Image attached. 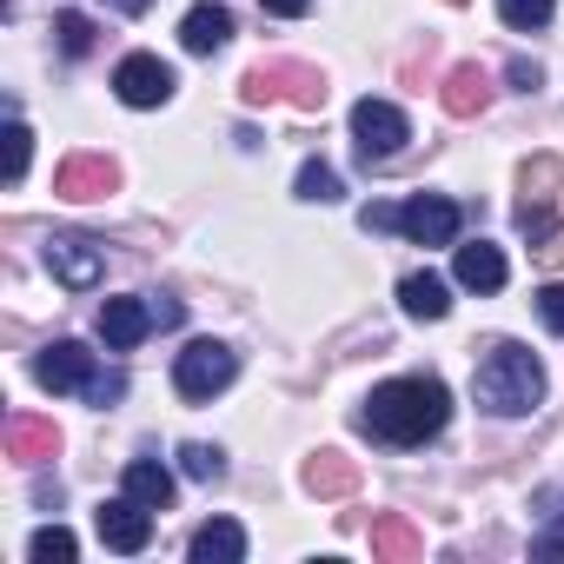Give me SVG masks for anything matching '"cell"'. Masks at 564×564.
Masks as SVG:
<instances>
[{
    "instance_id": "6da1fadb",
    "label": "cell",
    "mask_w": 564,
    "mask_h": 564,
    "mask_svg": "<svg viewBox=\"0 0 564 564\" xmlns=\"http://www.w3.org/2000/svg\"><path fill=\"white\" fill-rule=\"evenodd\" d=\"M445 419H452V392L438 379H386V386H372L359 425L386 445H425L445 432Z\"/></svg>"
},
{
    "instance_id": "7a4b0ae2",
    "label": "cell",
    "mask_w": 564,
    "mask_h": 564,
    "mask_svg": "<svg viewBox=\"0 0 564 564\" xmlns=\"http://www.w3.org/2000/svg\"><path fill=\"white\" fill-rule=\"evenodd\" d=\"M471 392H478L485 412H498V419H524V412L544 399V366H538L518 339H498V346L478 359Z\"/></svg>"
},
{
    "instance_id": "3957f363",
    "label": "cell",
    "mask_w": 564,
    "mask_h": 564,
    "mask_svg": "<svg viewBox=\"0 0 564 564\" xmlns=\"http://www.w3.org/2000/svg\"><path fill=\"white\" fill-rule=\"evenodd\" d=\"M232 372H239V359H232V346H219V339H193L180 359H173V392L180 399H213V392H226L232 386Z\"/></svg>"
},
{
    "instance_id": "277c9868",
    "label": "cell",
    "mask_w": 564,
    "mask_h": 564,
    "mask_svg": "<svg viewBox=\"0 0 564 564\" xmlns=\"http://www.w3.org/2000/svg\"><path fill=\"white\" fill-rule=\"evenodd\" d=\"M352 140H359V160L372 166V160H392V153L412 140V127H405V113H399L392 100H372V94H366V100L352 107Z\"/></svg>"
},
{
    "instance_id": "5b68a950",
    "label": "cell",
    "mask_w": 564,
    "mask_h": 564,
    "mask_svg": "<svg viewBox=\"0 0 564 564\" xmlns=\"http://www.w3.org/2000/svg\"><path fill=\"white\" fill-rule=\"evenodd\" d=\"M246 100L265 107V100H293V107H319L326 100V80L313 67H286V61H272V67H252L246 74Z\"/></svg>"
},
{
    "instance_id": "8992f818",
    "label": "cell",
    "mask_w": 564,
    "mask_h": 564,
    "mask_svg": "<svg viewBox=\"0 0 564 564\" xmlns=\"http://www.w3.org/2000/svg\"><path fill=\"white\" fill-rule=\"evenodd\" d=\"M458 226H465V206L445 199V193H419V199L399 206V232H405L412 246H452Z\"/></svg>"
},
{
    "instance_id": "52a82bcc",
    "label": "cell",
    "mask_w": 564,
    "mask_h": 564,
    "mask_svg": "<svg viewBox=\"0 0 564 564\" xmlns=\"http://www.w3.org/2000/svg\"><path fill=\"white\" fill-rule=\"evenodd\" d=\"M94 531H100L107 551H127V557H133V551H147V538H153V511L120 491V498H107V505L94 511Z\"/></svg>"
},
{
    "instance_id": "ba28073f",
    "label": "cell",
    "mask_w": 564,
    "mask_h": 564,
    "mask_svg": "<svg viewBox=\"0 0 564 564\" xmlns=\"http://www.w3.org/2000/svg\"><path fill=\"white\" fill-rule=\"evenodd\" d=\"M113 94H120L127 107H166V100H173V67L153 61V54H127V61L113 67Z\"/></svg>"
},
{
    "instance_id": "9c48e42d",
    "label": "cell",
    "mask_w": 564,
    "mask_h": 564,
    "mask_svg": "<svg viewBox=\"0 0 564 564\" xmlns=\"http://www.w3.org/2000/svg\"><path fill=\"white\" fill-rule=\"evenodd\" d=\"M34 379H41L47 392H87V386L100 379V366H94V352H87L80 339H54V346L34 359Z\"/></svg>"
},
{
    "instance_id": "30bf717a",
    "label": "cell",
    "mask_w": 564,
    "mask_h": 564,
    "mask_svg": "<svg viewBox=\"0 0 564 564\" xmlns=\"http://www.w3.org/2000/svg\"><path fill=\"white\" fill-rule=\"evenodd\" d=\"M47 272L61 279L67 293H87V286H100L107 252H100L94 239H47Z\"/></svg>"
},
{
    "instance_id": "8fae6325",
    "label": "cell",
    "mask_w": 564,
    "mask_h": 564,
    "mask_svg": "<svg viewBox=\"0 0 564 564\" xmlns=\"http://www.w3.org/2000/svg\"><path fill=\"white\" fill-rule=\"evenodd\" d=\"M153 326H160L153 300H107V306H100V339H107L113 352H133Z\"/></svg>"
},
{
    "instance_id": "7c38bea8",
    "label": "cell",
    "mask_w": 564,
    "mask_h": 564,
    "mask_svg": "<svg viewBox=\"0 0 564 564\" xmlns=\"http://www.w3.org/2000/svg\"><path fill=\"white\" fill-rule=\"evenodd\" d=\"M113 180H120V173H113L107 153H74V160L54 173V193H61V199H100V193H113Z\"/></svg>"
},
{
    "instance_id": "4fadbf2b",
    "label": "cell",
    "mask_w": 564,
    "mask_h": 564,
    "mask_svg": "<svg viewBox=\"0 0 564 564\" xmlns=\"http://www.w3.org/2000/svg\"><path fill=\"white\" fill-rule=\"evenodd\" d=\"M452 272H458L465 293H498V286H505V252L485 246V239H471V246L452 252Z\"/></svg>"
},
{
    "instance_id": "5bb4252c",
    "label": "cell",
    "mask_w": 564,
    "mask_h": 564,
    "mask_svg": "<svg viewBox=\"0 0 564 564\" xmlns=\"http://www.w3.org/2000/svg\"><path fill=\"white\" fill-rule=\"evenodd\" d=\"M226 41H232V14L219 8V0H199V8L180 21V47L186 54H219Z\"/></svg>"
},
{
    "instance_id": "9a60e30c",
    "label": "cell",
    "mask_w": 564,
    "mask_h": 564,
    "mask_svg": "<svg viewBox=\"0 0 564 564\" xmlns=\"http://www.w3.org/2000/svg\"><path fill=\"white\" fill-rule=\"evenodd\" d=\"M193 564H239L246 557V531L232 524V518H213V524H199L193 531Z\"/></svg>"
},
{
    "instance_id": "2e32d148",
    "label": "cell",
    "mask_w": 564,
    "mask_h": 564,
    "mask_svg": "<svg viewBox=\"0 0 564 564\" xmlns=\"http://www.w3.org/2000/svg\"><path fill=\"white\" fill-rule=\"evenodd\" d=\"M399 306H405L412 319H445V313H452V293H445L438 272H405V279H399Z\"/></svg>"
},
{
    "instance_id": "e0dca14e",
    "label": "cell",
    "mask_w": 564,
    "mask_h": 564,
    "mask_svg": "<svg viewBox=\"0 0 564 564\" xmlns=\"http://www.w3.org/2000/svg\"><path fill=\"white\" fill-rule=\"evenodd\" d=\"M120 485H127V498H140L147 511H166V505H173V471H166L160 458H133Z\"/></svg>"
},
{
    "instance_id": "ac0fdd59",
    "label": "cell",
    "mask_w": 564,
    "mask_h": 564,
    "mask_svg": "<svg viewBox=\"0 0 564 564\" xmlns=\"http://www.w3.org/2000/svg\"><path fill=\"white\" fill-rule=\"evenodd\" d=\"M485 100H491L485 67H452V80H445V113H452V120H471V113H485Z\"/></svg>"
},
{
    "instance_id": "d6986e66",
    "label": "cell",
    "mask_w": 564,
    "mask_h": 564,
    "mask_svg": "<svg viewBox=\"0 0 564 564\" xmlns=\"http://www.w3.org/2000/svg\"><path fill=\"white\" fill-rule=\"evenodd\" d=\"M359 485V471H352V458H339V452H319L313 465H306V491H319V498H339V491H352Z\"/></svg>"
},
{
    "instance_id": "ffe728a7",
    "label": "cell",
    "mask_w": 564,
    "mask_h": 564,
    "mask_svg": "<svg viewBox=\"0 0 564 564\" xmlns=\"http://www.w3.org/2000/svg\"><path fill=\"white\" fill-rule=\"evenodd\" d=\"M54 425H41V419H8V452L14 458H54Z\"/></svg>"
},
{
    "instance_id": "44dd1931",
    "label": "cell",
    "mask_w": 564,
    "mask_h": 564,
    "mask_svg": "<svg viewBox=\"0 0 564 564\" xmlns=\"http://www.w3.org/2000/svg\"><path fill=\"white\" fill-rule=\"evenodd\" d=\"M419 551H425V538L405 518H379L372 524V557H419Z\"/></svg>"
},
{
    "instance_id": "7402d4cb",
    "label": "cell",
    "mask_w": 564,
    "mask_h": 564,
    "mask_svg": "<svg viewBox=\"0 0 564 564\" xmlns=\"http://www.w3.org/2000/svg\"><path fill=\"white\" fill-rule=\"evenodd\" d=\"M339 193H346V186H339V173H333L326 160H306V166H300V199H313V206H333Z\"/></svg>"
},
{
    "instance_id": "603a6c76",
    "label": "cell",
    "mask_w": 564,
    "mask_h": 564,
    "mask_svg": "<svg viewBox=\"0 0 564 564\" xmlns=\"http://www.w3.org/2000/svg\"><path fill=\"white\" fill-rule=\"evenodd\" d=\"M180 471L199 478V485H219L226 478V458H219V445H180Z\"/></svg>"
},
{
    "instance_id": "cb8c5ba5",
    "label": "cell",
    "mask_w": 564,
    "mask_h": 564,
    "mask_svg": "<svg viewBox=\"0 0 564 564\" xmlns=\"http://www.w3.org/2000/svg\"><path fill=\"white\" fill-rule=\"evenodd\" d=\"M551 8H557V0H498V21L518 28V34H531V28L551 21Z\"/></svg>"
},
{
    "instance_id": "d4e9b609",
    "label": "cell",
    "mask_w": 564,
    "mask_h": 564,
    "mask_svg": "<svg viewBox=\"0 0 564 564\" xmlns=\"http://www.w3.org/2000/svg\"><path fill=\"white\" fill-rule=\"evenodd\" d=\"M557 180H564V166H557V160H551V153H538V160H531V166H524V206H544V199H551V186H557Z\"/></svg>"
},
{
    "instance_id": "484cf974",
    "label": "cell",
    "mask_w": 564,
    "mask_h": 564,
    "mask_svg": "<svg viewBox=\"0 0 564 564\" xmlns=\"http://www.w3.org/2000/svg\"><path fill=\"white\" fill-rule=\"evenodd\" d=\"M28 551H34V564H67L80 544H74V531H67V524H47V531H34V544H28Z\"/></svg>"
},
{
    "instance_id": "4316f807",
    "label": "cell",
    "mask_w": 564,
    "mask_h": 564,
    "mask_svg": "<svg viewBox=\"0 0 564 564\" xmlns=\"http://www.w3.org/2000/svg\"><path fill=\"white\" fill-rule=\"evenodd\" d=\"M54 34H61V54H74V61L94 54V21H87V14H61Z\"/></svg>"
},
{
    "instance_id": "83f0119b",
    "label": "cell",
    "mask_w": 564,
    "mask_h": 564,
    "mask_svg": "<svg viewBox=\"0 0 564 564\" xmlns=\"http://www.w3.org/2000/svg\"><path fill=\"white\" fill-rule=\"evenodd\" d=\"M28 153H34V133L14 120V127H8V186H21V173H28Z\"/></svg>"
},
{
    "instance_id": "f1b7e54d",
    "label": "cell",
    "mask_w": 564,
    "mask_h": 564,
    "mask_svg": "<svg viewBox=\"0 0 564 564\" xmlns=\"http://www.w3.org/2000/svg\"><path fill=\"white\" fill-rule=\"evenodd\" d=\"M531 306H538L544 333H557V339H564V286H538V300H531Z\"/></svg>"
},
{
    "instance_id": "f546056e",
    "label": "cell",
    "mask_w": 564,
    "mask_h": 564,
    "mask_svg": "<svg viewBox=\"0 0 564 564\" xmlns=\"http://www.w3.org/2000/svg\"><path fill=\"white\" fill-rule=\"evenodd\" d=\"M87 399H94V405H120V399H127V379H120V372H100V379L87 386Z\"/></svg>"
},
{
    "instance_id": "4dcf8cb0",
    "label": "cell",
    "mask_w": 564,
    "mask_h": 564,
    "mask_svg": "<svg viewBox=\"0 0 564 564\" xmlns=\"http://www.w3.org/2000/svg\"><path fill=\"white\" fill-rule=\"evenodd\" d=\"M359 226H366V232H392V226H399V206H386V199H372V206L359 213Z\"/></svg>"
},
{
    "instance_id": "1f68e13d",
    "label": "cell",
    "mask_w": 564,
    "mask_h": 564,
    "mask_svg": "<svg viewBox=\"0 0 564 564\" xmlns=\"http://www.w3.org/2000/svg\"><path fill=\"white\" fill-rule=\"evenodd\" d=\"M538 80H544V74H538L531 61H511V87H518V94H538Z\"/></svg>"
},
{
    "instance_id": "d6a6232c",
    "label": "cell",
    "mask_w": 564,
    "mask_h": 564,
    "mask_svg": "<svg viewBox=\"0 0 564 564\" xmlns=\"http://www.w3.org/2000/svg\"><path fill=\"white\" fill-rule=\"evenodd\" d=\"M259 8H265V14H279V21H300L313 0H259Z\"/></svg>"
},
{
    "instance_id": "836d02e7",
    "label": "cell",
    "mask_w": 564,
    "mask_h": 564,
    "mask_svg": "<svg viewBox=\"0 0 564 564\" xmlns=\"http://www.w3.org/2000/svg\"><path fill=\"white\" fill-rule=\"evenodd\" d=\"M531 557H551V564H564V538H531Z\"/></svg>"
},
{
    "instance_id": "e575fe53",
    "label": "cell",
    "mask_w": 564,
    "mask_h": 564,
    "mask_svg": "<svg viewBox=\"0 0 564 564\" xmlns=\"http://www.w3.org/2000/svg\"><path fill=\"white\" fill-rule=\"evenodd\" d=\"M531 505H538V511H544V518H557V524H564V491H538V498H531Z\"/></svg>"
},
{
    "instance_id": "d590c367",
    "label": "cell",
    "mask_w": 564,
    "mask_h": 564,
    "mask_svg": "<svg viewBox=\"0 0 564 564\" xmlns=\"http://www.w3.org/2000/svg\"><path fill=\"white\" fill-rule=\"evenodd\" d=\"M107 8H120V14H147L153 0H107Z\"/></svg>"
},
{
    "instance_id": "8d00e7d4",
    "label": "cell",
    "mask_w": 564,
    "mask_h": 564,
    "mask_svg": "<svg viewBox=\"0 0 564 564\" xmlns=\"http://www.w3.org/2000/svg\"><path fill=\"white\" fill-rule=\"evenodd\" d=\"M445 8H465V0H445Z\"/></svg>"
}]
</instances>
